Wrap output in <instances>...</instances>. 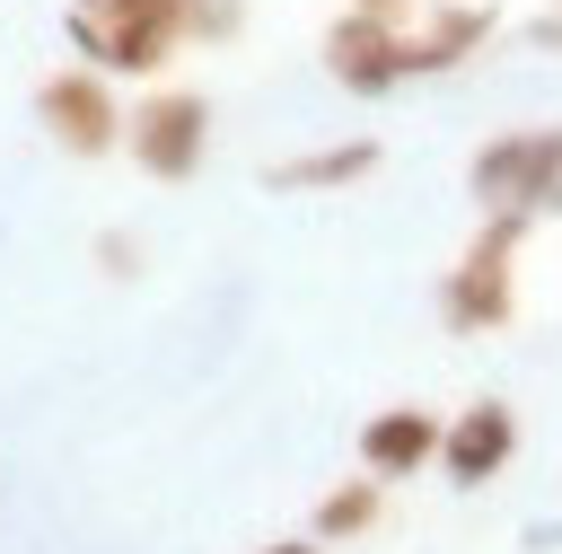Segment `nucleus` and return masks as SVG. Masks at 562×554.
<instances>
[{
  "label": "nucleus",
  "mask_w": 562,
  "mask_h": 554,
  "mask_svg": "<svg viewBox=\"0 0 562 554\" xmlns=\"http://www.w3.org/2000/svg\"><path fill=\"white\" fill-rule=\"evenodd\" d=\"M518 246H527V211H483L465 255L439 273V325L448 334H501L518 317Z\"/></svg>",
  "instance_id": "1"
},
{
  "label": "nucleus",
  "mask_w": 562,
  "mask_h": 554,
  "mask_svg": "<svg viewBox=\"0 0 562 554\" xmlns=\"http://www.w3.org/2000/svg\"><path fill=\"white\" fill-rule=\"evenodd\" d=\"M61 26H70V53L88 70H158L184 44L176 0H70Z\"/></svg>",
  "instance_id": "2"
},
{
  "label": "nucleus",
  "mask_w": 562,
  "mask_h": 554,
  "mask_svg": "<svg viewBox=\"0 0 562 554\" xmlns=\"http://www.w3.org/2000/svg\"><path fill=\"white\" fill-rule=\"evenodd\" d=\"M123 149H132L140 176L184 185V176L202 167V149H211V106H202L193 88H149V97L123 114Z\"/></svg>",
  "instance_id": "3"
},
{
  "label": "nucleus",
  "mask_w": 562,
  "mask_h": 554,
  "mask_svg": "<svg viewBox=\"0 0 562 554\" xmlns=\"http://www.w3.org/2000/svg\"><path fill=\"white\" fill-rule=\"evenodd\" d=\"M35 123H44V141L53 149H70V158H105V149H123V106H114V88H105V70H53L44 88H35Z\"/></svg>",
  "instance_id": "4"
},
{
  "label": "nucleus",
  "mask_w": 562,
  "mask_h": 554,
  "mask_svg": "<svg viewBox=\"0 0 562 554\" xmlns=\"http://www.w3.org/2000/svg\"><path fill=\"white\" fill-rule=\"evenodd\" d=\"M316 62H325L334 88H351V97H386V88H404V26H395V18H369V9H334Z\"/></svg>",
  "instance_id": "5"
},
{
  "label": "nucleus",
  "mask_w": 562,
  "mask_h": 554,
  "mask_svg": "<svg viewBox=\"0 0 562 554\" xmlns=\"http://www.w3.org/2000/svg\"><path fill=\"white\" fill-rule=\"evenodd\" d=\"M492 9L483 0H422L404 18V79H448L474 44H492Z\"/></svg>",
  "instance_id": "6"
},
{
  "label": "nucleus",
  "mask_w": 562,
  "mask_h": 554,
  "mask_svg": "<svg viewBox=\"0 0 562 554\" xmlns=\"http://www.w3.org/2000/svg\"><path fill=\"white\" fill-rule=\"evenodd\" d=\"M518 457V405L509 396H474L448 431H439V466H448V484H492L501 466Z\"/></svg>",
  "instance_id": "7"
},
{
  "label": "nucleus",
  "mask_w": 562,
  "mask_h": 554,
  "mask_svg": "<svg viewBox=\"0 0 562 554\" xmlns=\"http://www.w3.org/2000/svg\"><path fill=\"white\" fill-rule=\"evenodd\" d=\"M439 413L430 405H378L369 422H360V475H378V484H404V475H422L430 457H439Z\"/></svg>",
  "instance_id": "8"
},
{
  "label": "nucleus",
  "mask_w": 562,
  "mask_h": 554,
  "mask_svg": "<svg viewBox=\"0 0 562 554\" xmlns=\"http://www.w3.org/2000/svg\"><path fill=\"white\" fill-rule=\"evenodd\" d=\"M465 193H474V211H527V193H536V132L483 141V149L465 158ZM527 220H536V211H527Z\"/></svg>",
  "instance_id": "9"
},
{
  "label": "nucleus",
  "mask_w": 562,
  "mask_h": 554,
  "mask_svg": "<svg viewBox=\"0 0 562 554\" xmlns=\"http://www.w3.org/2000/svg\"><path fill=\"white\" fill-rule=\"evenodd\" d=\"M378 141H325V149H299V158H272L263 185L272 193H342V185H369L378 176Z\"/></svg>",
  "instance_id": "10"
},
{
  "label": "nucleus",
  "mask_w": 562,
  "mask_h": 554,
  "mask_svg": "<svg viewBox=\"0 0 562 554\" xmlns=\"http://www.w3.org/2000/svg\"><path fill=\"white\" fill-rule=\"evenodd\" d=\"M378 510H386L378 475H360V484H334V492L316 501V536H360V528H378Z\"/></svg>",
  "instance_id": "11"
},
{
  "label": "nucleus",
  "mask_w": 562,
  "mask_h": 554,
  "mask_svg": "<svg viewBox=\"0 0 562 554\" xmlns=\"http://www.w3.org/2000/svg\"><path fill=\"white\" fill-rule=\"evenodd\" d=\"M176 26H184V44H228L246 26V0H176Z\"/></svg>",
  "instance_id": "12"
},
{
  "label": "nucleus",
  "mask_w": 562,
  "mask_h": 554,
  "mask_svg": "<svg viewBox=\"0 0 562 554\" xmlns=\"http://www.w3.org/2000/svg\"><path fill=\"white\" fill-rule=\"evenodd\" d=\"M527 211H562V123L536 132V193H527Z\"/></svg>",
  "instance_id": "13"
},
{
  "label": "nucleus",
  "mask_w": 562,
  "mask_h": 554,
  "mask_svg": "<svg viewBox=\"0 0 562 554\" xmlns=\"http://www.w3.org/2000/svg\"><path fill=\"white\" fill-rule=\"evenodd\" d=\"M97 264L123 281V273H140V246H132V237H97Z\"/></svg>",
  "instance_id": "14"
},
{
  "label": "nucleus",
  "mask_w": 562,
  "mask_h": 554,
  "mask_svg": "<svg viewBox=\"0 0 562 554\" xmlns=\"http://www.w3.org/2000/svg\"><path fill=\"white\" fill-rule=\"evenodd\" d=\"M527 44H536V53H562V9H544V18L527 26Z\"/></svg>",
  "instance_id": "15"
},
{
  "label": "nucleus",
  "mask_w": 562,
  "mask_h": 554,
  "mask_svg": "<svg viewBox=\"0 0 562 554\" xmlns=\"http://www.w3.org/2000/svg\"><path fill=\"white\" fill-rule=\"evenodd\" d=\"M342 9H369V18H395V26H404V18L422 9V0H342Z\"/></svg>",
  "instance_id": "16"
},
{
  "label": "nucleus",
  "mask_w": 562,
  "mask_h": 554,
  "mask_svg": "<svg viewBox=\"0 0 562 554\" xmlns=\"http://www.w3.org/2000/svg\"><path fill=\"white\" fill-rule=\"evenodd\" d=\"M263 554H325V545H307V536H281V545H263Z\"/></svg>",
  "instance_id": "17"
},
{
  "label": "nucleus",
  "mask_w": 562,
  "mask_h": 554,
  "mask_svg": "<svg viewBox=\"0 0 562 554\" xmlns=\"http://www.w3.org/2000/svg\"><path fill=\"white\" fill-rule=\"evenodd\" d=\"M553 9H562V0H553Z\"/></svg>",
  "instance_id": "18"
}]
</instances>
